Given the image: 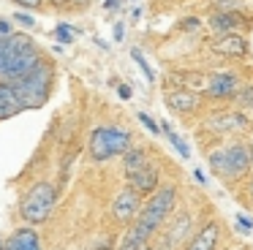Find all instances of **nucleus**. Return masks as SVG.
<instances>
[{
  "label": "nucleus",
  "instance_id": "25",
  "mask_svg": "<svg viewBox=\"0 0 253 250\" xmlns=\"http://www.w3.org/2000/svg\"><path fill=\"white\" fill-rule=\"evenodd\" d=\"M11 22H8V19H3V16H0V43H3V41H6V38L8 36H11Z\"/></svg>",
  "mask_w": 253,
  "mask_h": 250
},
{
  "label": "nucleus",
  "instance_id": "24",
  "mask_svg": "<svg viewBox=\"0 0 253 250\" xmlns=\"http://www.w3.org/2000/svg\"><path fill=\"white\" fill-rule=\"evenodd\" d=\"M234 223H237V228H240L242 234L253 231V220H251V217H245V215H234Z\"/></svg>",
  "mask_w": 253,
  "mask_h": 250
},
{
  "label": "nucleus",
  "instance_id": "10",
  "mask_svg": "<svg viewBox=\"0 0 253 250\" xmlns=\"http://www.w3.org/2000/svg\"><path fill=\"white\" fill-rule=\"evenodd\" d=\"M128 179V185H131L133 190H136L139 196H150V193H155V188L161 185V177H158V168L150 163V166H144L142 171H136V174H131V177H126Z\"/></svg>",
  "mask_w": 253,
  "mask_h": 250
},
{
  "label": "nucleus",
  "instance_id": "30",
  "mask_svg": "<svg viewBox=\"0 0 253 250\" xmlns=\"http://www.w3.org/2000/svg\"><path fill=\"white\" fill-rule=\"evenodd\" d=\"M117 5V0H106V8H115Z\"/></svg>",
  "mask_w": 253,
  "mask_h": 250
},
{
  "label": "nucleus",
  "instance_id": "4",
  "mask_svg": "<svg viewBox=\"0 0 253 250\" xmlns=\"http://www.w3.org/2000/svg\"><path fill=\"white\" fill-rule=\"evenodd\" d=\"M57 207V188L49 179H39L28 188V193L19 201V217L30 226H41L52 217Z\"/></svg>",
  "mask_w": 253,
  "mask_h": 250
},
{
  "label": "nucleus",
  "instance_id": "17",
  "mask_svg": "<svg viewBox=\"0 0 253 250\" xmlns=\"http://www.w3.org/2000/svg\"><path fill=\"white\" fill-rule=\"evenodd\" d=\"M144 166H150V158H147V150H142V147H128L126 152H123V171H126V177H131V174L142 171Z\"/></svg>",
  "mask_w": 253,
  "mask_h": 250
},
{
  "label": "nucleus",
  "instance_id": "31",
  "mask_svg": "<svg viewBox=\"0 0 253 250\" xmlns=\"http://www.w3.org/2000/svg\"><path fill=\"white\" fill-rule=\"evenodd\" d=\"M248 193L253 196V179H251V182H248Z\"/></svg>",
  "mask_w": 253,
  "mask_h": 250
},
{
  "label": "nucleus",
  "instance_id": "32",
  "mask_svg": "<svg viewBox=\"0 0 253 250\" xmlns=\"http://www.w3.org/2000/svg\"><path fill=\"white\" fill-rule=\"evenodd\" d=\"M248 155H251V166H253V144H251V150H248Z\"/></svg>",
  "mask_w": 253,
  "mask_h": 250
},
{
  "label": "nucleus",
  "instance_id": "33",
  "mask_svg": "<svg viewBox=\"0 0 253 250\" xmlns=\"http://www.w3.org/2000/svg\"><path fill=\"white\" fill-rule=\"evenodd\" d=\"M0 250H6V242H3V239H0Z\"/></svg>",
  "mask_w": 253,
  "mask_h": 250
},
{
  "label": "nucleus",
  "instance_id": "18",
  "mask_svg": "<svg viewBox=\"0 0 253 250\" xmlns=\"http://www.w3.org/2000/svg\"><path fill=\"white\" fill-rule=\"evenodd\" d=\"M161 133H164V136H166V139H169V141H171V147H174V150H177V152H180V155H182V158H191V147H188V144H185V141H182V136H180V133H177V130H174V128H171V125H169V123H166V120H164V123H161Z\"/></svg>",
  "mask_w": 253,
  "mask_h": 250
},
{
  "label": "nucleus",
  "instance_id": "21",
  "mask_svg": "<svg viewBox=\"0 0 253 250\" xmlns=\"http://www.w3.org/2000/svg\"><path fill=\"white\" fill-rule=\"evenodd\" d=\"M237 98H240V103L245 109H253V87H242V90H237Z\"/></svg>",
  "mask_w": 253,
  "mask_h": 250
},
{
  "label": "nucleus",
  "instance_id": "7",
  "mask_svg": "<svg viewBox=\"0 0 253 250\" xmlns=\"http://www.w3.org/2000/svg\"><path fill=\"white\" fill-rule=\"evenodd\" d=\"M139 209H142V196H139L131 185L123 188L120 193L115 196V201H112V217H115L117 223H123V226L136 220Z\"/></svg>",
  "mask_w": 253,
  "mask_h": 250
},
{
  "label": "nucleus",
  "instance_id": "23",
  "mask_svg": "<svg viewBox=\"0 0 253 250\" xmlns=\"http://www.w3.org/2000/svg\"><path fill=\"white\" fill-rule=\"evenodd\" d=\"M14 3H17L19 8H28V11H39V8H44V3H46V0H14Z\"/></svg>",
  "mask_w": 253,
  "mask_h": 250
},
{
  "label": "nucleus",
  "instance_id": "27",
  "mask_svg": "<svg viewBox=\"0 0 253 250\" xmlns=\"http://www.w3.org/2000/svg\"><path fill=\"white\" fill-rule=\"evenodd\" d=\"M117 92H120L123 101H128V98H131V87H128V84H120V87H117Z\"/></svg>",
  "mask_w": 253,
  "mask_h": 250
},
{
  "label": "nucleus",
  "instance_id": "35",
  "mask_svg": "<svg viewBox=\"0 0 253 250\" xmlns=\"http://www.w3.org/2000/svg\"><path fill=\"white\" fill-rule=\"evenodd\" d=\"M237 250H242V248H237Z\"/></svg>",
  "mask_w": 253,
  "mask_h": 250
},
{
  "label": "nucleus",
  "instance_id": "29",
  "mask_svg": "<svg viewBox=\"0 0 253 250\" xmlns=\"http://www.w3.org/2000/svg\"><path fill=\"white\" fill-rule=\"evenodd\" d=\"M95 250H115V245H112V242H104V245H98Z\"/></svg>",
  "mask_w": 253,
  "mask_h": 250
},
{
  "label": "nucleus",
  "instance_id": "28",
  "mask_svg": "<svg viewBox=\"0 0 253 250\" xmlns=\"http://www.w3.org/2000/svg\"><path fill=\"white\" fill-rule=\"evenodd\" d=\"M123 36H126V27H123V25H115V38H117V41H123Z\"/></svg>",
  "mask_w": 253,
  "mask_h": 250
},
{
  "label": "nucleus",
  "instance_id": "19",
  "mask_svg": "<svg viewBox=\"0 0 253 250\" xmlns=\"http://www.w3.org/2000/svg\"><path fill=\"white\" fill-rule=\"evenodd\" d=\"M131 57L136 60V65L144 71V79H147V82H155V74H153V68H150V63L144 60V54L139 52V49H131Z\"/></svg>",
  "mask_w": 253,
  "mask_h": 250
},
{
  "label": "nucleus",
  "instance_id": "14",
  "mask_svg": "<svg viewBox=\"0 0 253 250\" xmlns=\"http://www.w3.org/2000/svg\"><path fill=\"white\" fill-rule=\"evenodd\" d=\"M207 125L212 130H218V133H231V130L248 128V120H245V114H240V112H220V114H212V117L207 120Z\"/></svg>",
  "mask_w": 253,
  "mask_h": 250
},
{
  "label": "nucleus",
  "instance_id": "9",
  "mask_svg": "<svg viewBox=\"0 0 253 250\" xmlns=\"http://www.w3.org/2000/svg\"><path fill=\"white\" fill-rule=\"evenodd\" d=\"M6 250H44V248H41L36 228L30 223H25V226L14 228V234L6 239Z\"/></svg>",
  "mask_w": 253,
  "mask_h": 250
},
{
  "label": "nucleus",
  "instance_id": "13",
  "mask_svg": "<svg viewBox=\"0 0 253 250\" xmlns=\"http://www.w3.org/2000/svg\"><path fill=\"white\" fill-rule=\"evenodd\" d=\"M202 103V98L191 90H174V92H166V106L177 114H193Z\"/></svg>",
  "mask_w": 253,
  "mask_h": 250
},
{
  "label": "nucleus",
  "instance_id": "5",
  "mask_svg": "<svg viewBox=\"0 0 253 250\" xmlns=\"http://www.w3.org/2000/svg\"><path fill=\"white\" fill-rule=\"evenodd\" d=\"M133 144V136L126 128H117V125H98L93 128L87 141V152L93 158V163H106L112 158H120L128 147Z\"/></svg>",
  "mask_w": 253,
  "mask_h": 250
},
{
  "label": "nucleus",
  "instance_id": "26",
  "mask_svg": "<svg viewBox=\"0 0 253 250\" xmlns=\"http://www.w3.org/2000/svg\"><path fill=\"white\" fill-rule=\"evenodd\" d=\"M17 22H22L25 27H33V16H28L25 11H17Z\"/></svg>",
  "mask_w": 253,
  "mask_h": 250
},
{
  "label": "nucleus",
  "instance_id": "3",
  "mask_svg": "<svg viewBox=\"0 0 253 250\" xmlns=\"http://www.w3.org/2000/svg\"><path fill=\"white\" fill-rule=\"evenodd\" d=\"M55 63L46 57H41L33 68L28 71L25 76H19L17 82H11L14 90H17L19 101H22L25 109H41L52 95V87H55Z\"/></svg>",
  "mask_w": 253,
  "mask_h": 250
},
{
  "label": "nucleus",
  "instance_id": "11",
  "mask_svg": "<svg viewBox=\"0 0 253 250\" xmlns=\"http://www.w3.org/2000/svg\"><path fill=\"white\" fill-rule=\"evenodd\" d=\"M212 49L223 57H245L248 54V41L240 33H220V38L212 43Z\"/></svg>",
  "mask_w": 253,
  "mask_h": 250
},
{
  "label": "nucleus",
  "instance_id": "16",
  "mask_svg": "<svg viewBox=\"0 0 253 250\" xmlns=\"http://www.w3.org/2000/svg\"><path fill=\"white\" fill-rule=\"evenodd\" d=\"M248 19L240 14V11H220L210 19V27L215 33H237V27H245Z\"/></svg>",
  "mask_w": 253,
  "mask_h": 250
},
{
  "label": "nucleus",
  "instance_id": "20",
  "mask_svg": "<svg viewBox=\"0 0 253 250\" xmlns=\"http://www.w3.org/2000/svg\"><path fill=\"white\" fill-rule=\"evenodd\" d=\"M139 123H142V125H144V128H147V130H150V133H155V136H158V133H161V125H158V123H155V120H153V117H150V114H144V112H139Z\"/></svg>",
  "mask_w": 253,
  "mask_h": 250
},
{
  "label": "nucleus",
  "instance_id": "6",
  "mask_svg": "<svg viewBox=\"0 0 253 250\" xmlns=\"http://www.w3.org/2000/svg\"><path fill=\"white\" fill-rule=\"evenodd\" d=\"M207 163L210 171L218 174L226 182H234V179L245 177L248 168H251V155H248V147L234 141V144H223L218 150L207 152Z\"/></svg>",
  "mask_w": 253,
  "mask_h": 250
},
{
  "label": "nucleus",
  "instance_id": "34",
  "mask_svg": "<svg viewBox=\"0 0 253 250\" xmlns=\"http://www.w3.org/2000/svg\"><path fill=\"white\" fill-rule=\"evenodd\" d=\"M142 250H153V248H150V245H144V248H142Z\"/></svg>",
  "mask_w": 253,
  "mask_h": 250
},
{
  "label": "nucleus",
  "instance_id": "12",
  "mask_svg": "<svg viewBox=\"0 0 253 250\" xmlns=\"http://www.w3.org/2000/svg\"><path fill=\"white\" fill-rule=\"evenodd\" d=\"M19 112H25V106H22V101H19L14 84L0 79V120H11V117H17Z\"/></svg>",
  "mask_w": 253,
  "mask_h": 250
},
{
  "label": "nucleus",
  "instance_id": "8",
  "mask_svg": "<svg viewBox=\"0 0 253 250\" xmlns=\"http://www.w3.org/2000/svg\"><path fill=\"white\" fill-rule=\"evenodd\" d=\"M237 90H240V79H237V74H231V71H223V74L210 76L207 87H204L207 98H212V101H226V98H234Z\"/></svg>",
  "mask_w": 253,
  "mask_h": 250
},
{
  "label": "nucleus",
  "instance_id": "2",
  "mask_svg": "<svg viewBox=\"0 0 253 250\" xmlns=\"http://www.w3.org/2000/svg\"><path fill=\"white\" fill-rule=\"evenodd\" d=\"M174 207H177V188L174 185H158L155 193H150L147 201L142 204L136 220L128 223V226H133L150 242V239L161 231V226L169 220V215L174 212Z\"/></svg>",
  "mask_w": 253,
  "mask_h": 250
},
{
  "label": "nucleus",
  "instance_id": "15",
  "mask_svg": "<svg viewBox=\"0 0 253 250\" xmlns=\"http://www.w3.org/2000/svg\"><path fill=\"white\" fill-rule=\"evenodd\" d=\"M218 237H220V226L218 223H207V226L199 228V234L188 242L185 250H215V245H218Z\"/></svg>",
  "mask_w": 253,
  "mask_h": 250
},
{
  "label": "nucleus",
  "instance_id": "22",
  "mask_svg": "<svg viewBox=\"0 0 253 250\" xmlns=\"http://www.w3.org/2000/svg\"><path fill=\"white\" fill-rule=\"evenodd\" d=\"M55 33H57V38H60L63 43H71L74 41V33H77V30H74L71 25H57Z\"/></svg>",
  "mask_w": 253,
  "mask_h": 250
},
{
  "label": "nucleus",
  "instance_id": "1",
  "mask_svg": "<svg viewBox=\"0 0 253 250\" xmlns=\"http://www.w3.org/2000/svg\"><path fill=\"white\" fill-rule=\"evenodd\" d=\"M44 57L41 49L28 33H11L6 41L0 43V79L3 82H17L25 76L39 60Z\"/></svg>",
  "mask_w": 253,
  "mask_h": 250
}]
</instances>
